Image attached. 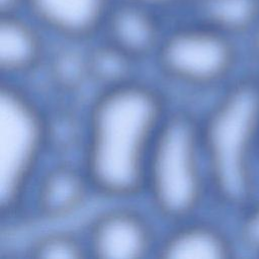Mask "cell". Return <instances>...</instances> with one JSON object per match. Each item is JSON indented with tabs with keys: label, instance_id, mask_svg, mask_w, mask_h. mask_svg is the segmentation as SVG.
Segmentation results:
<instances>
[{
	"label": "cell",
	"instance_id": "1",
	"mask_svg": "<svg viewBox=\"0 0 259 259\" xmlns=\"http://www.w3.org/2000/svg\"><path fill=\"white\" fill-rule=\"evenodd\" d=\"M168 112L161 92L137 80L99 90L82 146V167L94 192L128 199L144 191L149 156Z\"/></svg>",
	"mask_w": 259,
	"mask_h": 259
},
{
	"label": "cell",
	"instance_id": "2",
	"mask_svg": "<svg viewBox=\"0 0 259 259\" xmlns=\"http://www.w3.org/2000/svg\"><path fill=\"white\" fill-rule=\"evenodd\" d=\"M199 128L210 196L236 213L259 196V70L221 89Z\"/></svg>",
	"mask_w": 259,
	"mask_h": 259
},
{
	"label": "cell",
	"instance_id": "3",
	"mask_svg": "<svg viewBox=\"0 0 259 259\" xmlns=\"http://www.w3.org/2000/svg\"><path fill=\"white\" fill-rule=\"evenodd\" d=\"M144 191L173 224L193 218L210 195L199 119L191 113L169 110L149 156Z\"/></svg>",
	"mask_w": 259,
	"mask_h": 259
},
{
	"label": "cell",
	"instance_id": "4",
	"mask_svg": "<svg viewBox=\"0 0 259 259\" xmlns=\"http://www.w3.org/2000/svg\"><path fill=\"white\" fill-rule=\"evenodd\" d=\"M48 149L46 113L10 80L0 86V211L21 206L31 178Z\"/></svg>",
	"mask_w": 259,
	"mask_h": 259
},
{
	"label": "cell",
	"instance_id": "5",
	"mask_svg": "<svg viewBox=\"0 0 259 259\" xmlns=\"http://www.w3.org/2000/svg\"><path fill=\"white\" fill-rule=\"evenodd\" d=\"M155 58L164 77L198 89L221 90L245 71L237 38L194 19L166 31Z\"/></svg>",
	"mask_w": 259,
	"mask_h": 259
},
{
	"label": "cell",
	"instance_id": "6",
	"mask_svg": "<svg viewBox=\"0 0 259 259\" xmlns=\"http://www.w3.org/2000/svg\"><path fill=\"white\" fill-rule=\"evenodd\" d=\"M89 255L101 259H140L155 249V235L145 217L131 207H113L98 214L88 231Z\"/></svg>",
	"mask_w": 259,
	"mask_h": 259
},
{
	"label": "cell",
	"instance_id": "7",
	"mask_svg": "<svg viewBox=\"0 0 259 259\" xmlns=\"http://www.w3.org/2000/svg\"><path fill=\"white\" fill-rule=\"evenodd\" d=\"M113 0H24L23 12L58 37L84 42L102 31Z\"/></svg>",
	"mask_w": 259,
	"mask_h": 259
},
{
	"label": "cell",
	"instance_id": "8",
	"mask_svg": "<svg viewBox=\"0 0 259 259\" xmlns=\"http://www.w3.org/2000/svg\"><path fill=\"white\" fill-rule=\"evenodd\" d=\"M101 32L104 40L138 63L156 55L166 31L160 12L138 4L113 1Z\"/></svg>",
	"mask_w": 259,
	"mask_h": 259
},
{
	"label": "cell",
	"instance_id": "9",
	"mask_svg": "<svg viewBox=\"0 0 259 259\" xmlns=\"http://www.w3.org/2000/svg\"><path fill=\"white\" fill-rule=\"evenodd\" d=\"M193 218L174 224L175 228L157 245L158 257L226 259L236 256L239 249L234 234L214 223Z\"/></svg>",
	"mask_w": 259,
	"mask_h": 259
},
{
	"label": "cell",
	"instance_id": "10",
	"mask_svg": "<svg viewBox=\"0 0 259 259\" xmlns=\"http://www.w3.org/2000/svg\"><path fill=\"white\" fill-rule=\"evenodd\" d=\"M22 12L0 14V72L8 79L34 71L46 58L44 30Z\"/></svg>",
	"mask_w": 259,
	"mask_h": 259
},
{
	"label": "cell",
	"instance_id": "11",
	"mask_svg": "<svg viewBox=\"0 0 259 259\" xmlns=\"http://www.w3.org/2000/svg\"><path fill=\"white\" fill-rule=\"evenodd\" d=\"M93 191L82 166L63 162L48 169L35 187L34 205L46 220H61L78 211Z\"/></svg>",
	"mask_w": 259,
	"mask_h": 259
},
{
	"label": "cell",
	"instance_id": "12",
	"mask_svg": "<svg viewBox=\"0 0 259 259\" xmlns=\"http://www.w3.org/2000/svg\"><path fill=\"white\" fill-rule=\"evenodd\" d=\"M193 19L239 38L259 28V0H191Z\"/></svg>",
	"mask_w": 259,
	"mask_h": 259
},
{
	"label": "cell",
	"instance_id": "13",
	"mask_svg": "<svg viewBox=\"0 0 259 259\" xmlns=\"http://www.w3.org/2000/svg\"><path fill=\"white\" fill-rule=\"evenodd\" d=\"M90 81L100 89H107L132 82L137 62L111 44L102 42L87 50Z\"/></svg>",
	"mask_w": 259,
	"mask_h": 259
},
{
	"label": "cell",
	"instance_id": "14",
	"mask_svg": "<svg viewBox=\"0 0 259 259\" xmlns=\"http://www.w3.org/2000/svg\"><path fill=\"white\" fill-rule=\"evenodd\" d=\"M49 76L58 89L74 92L90 81L87 50L66 47L58 50L49 61Z\"/></svg>",
	"mask_w": 259,
	"mask_h": 259
},
{
	"label": "cell",
	"instance_id": "15",
	"mask_svg": "<svg viewBox=\"0 0 259 259\" xmlns=\"http://www.w3.org/2000/svg\"><path fill=\"white\" fill-rule=\"evenodd\" d=\"M29 256L42 259H80L89 256L87 244L68 232H53L36 239Z\"/></svg>",
	"mask_w": 259,
	"mask_h": 259
},
{
	"label": "cell",
	"instance_id": "16",
	"mask_svg": "<svg viewBox=\"0 0 259 259\" xmlns=\"http://www.w3.org/2000/svg\"><path fill=\"white\" fill-rule=\"evenodd\" d=\"M71 113L69 110H60L51 116L46 114L48 149L60 148L66 151L78 142L83 146L85 123L81 125L76 115Z\"/></svg>",
	"mask_w": 259,
	"mask_h": 259
},
{
	"label": "cell",
	"instance_id": "17",
	"mask_svg": "<svg viewBox=\"0 0 259 259\" xmlns=\"http://www.w3.org/2000/svg\"><path fill=\"white\" fill-rule=\"evenodd\" d=\"M235 214L237 228L234 236L238 249L259 257V196Z\"/></svg>",
	"mask_w": 259,
	"mask_h": 259
},
{
	"label": "cell",
	"instance_id": "18",
	"mask_svg": "<svg viewBox=\"0 0 259 259\" xmlns=\"http://www.w3.org/2000/svg\"><path fill=\"white\" fill-rule=\"evenodd\" d=\"M113 1L138 4L141 6L154 9L161 13L163 11L170 10L172 8L177 7L178 5H181L185 0H113Z\"/></svg>",
	"mask_w": 259,
	"mask_h": 259
},
{
	"label": "cell",
	"instance_id": "19",
	"mask_svg": "<svg viewBox=\"0 0 259 259\" xmlns=\"http://www.w3.org/2000/svg\"><path fill=\"white\" fill-rule=\"evenodd\" d=\"M24 0H0V14L23 11Z\"/></svg>",
	"mask_w": 259,
	"mask_h": 259
}]
</instances>
